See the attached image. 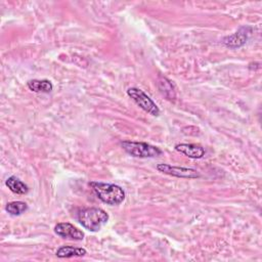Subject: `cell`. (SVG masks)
<instances>
[{
    "label": "cell",
    "instance_id": "6da1fadb",
    "mask_svg": "<svg viewBox=\"0 0 262 262\" xmlns=\"http://www.w3.org/2000/svg\"><path fill=\"white\" fill-rule=\"evenodd\" d=\"M89 184L92 187L96 196L106 205H120L125 200L124 189L117 184L98 181H92Z\"/></svg>",
    "mask_w": 262,
    "mask_h": 262
},
{
    "label": "cell",
    "instance_id": "7a4b0ae2",
    "mask_svg": "<svg viewBox=\"0 0 262 262\" xmlns=\"http://www.w3.org/2000/svg\"><path fill=\"white\" fill-rule=\"evenodd\" d=\"M78 221L85 229L96 232L107 223L108 214L100 208H85L78 212Z\"/></svg>",
    "mask_w": 262,
    "mask_h": 262
},
{
    "label": "cell",
    "instance_id": "3957f363",
    "mask_svg": "<svg viewBox=\"0 0 262 262\" xmlns=\"http://www.w3.org/2000/svg\"><path fill=\"white\" fill-rule=\"evenodd\" d=\"M122 148L130 156L135 158H155L162 155V149L147 142L125 140L121 142Z\"/></svg>",
    "mask_w": 262,
    "mask_h": 262
},
{
    "label": "cell",
    "instance_id": "277c9868",
    "mask_svg": "<svg viewBox=\"0 0 262 262\" xmlns=\"http://www.w3.org/2000/svg\"><path fill=\"white\" fill-rule=\"evenodd\" d=\"M128 96L144 112L151 116L158 117L160 115V108L155 101L141 89L136 87H130L127 89Z\"/></svg>",
    "mask_w": 262,
    "mask_h": 262
},
{
    "label": "cell",
    "instance_id": "5b68a950",
    "mask_svg": "<svg viewBox=\"0 0 262 262\" xmlns=\"http://www.w3.org/2000/svg\"><path fill=\"white\" fill-rule=\"evenodd\" d=\"M157 170L164 174L178 177V178H198L200 177V173L192 168L185 167H177L169 164H158Z\"/></svg>",
    "mask_w": 262,
    "mask_h": 262
},
{
    "label": "cell",
    "instance_id": "8992f818",
    "mask_svg": "<svg viewBox=\"0 0 262 262\" xmlns=\"http://www.w3.org/2000/svg\"><path fill=\"white\" fill-rule=\"evenodd\" d=\"M54 232L62 238H71L74 241H82L85 236L84 232L69 222H60L54 226Z\"/></svg>",
    "mask_w": 262,
    "mask_h": 262
},
{
    "label": "cell",
    "instance_id": "52a82bcc",
    "mask_svg": "<svg viewBox=\"0 0 262 262\" xmlns=\"http://www.w3.org/2000/svg\"><path fill=\"white\" fill-rule=\"evenodd\" d=\"M252 29L250 27H242L234 34L227 36L223 39V44L229 48H238L243 46L251 35Z\"/></svg>",
    "mask_w": 262,
    "mask_h": 262
},
{
    "label": "cell",
    "instance_id": "ba28073f",
    "mask_svg": "<svg viewBox=\"0 0 262 262\" xmlns=\"http://www.w3.org/2000/svg\"><path fill=\"white\" fill-rule=\"evenodd\" d=\"M175 149L190 159H202L206 154L202 145L193 143H178L175 145Z\"/></svg>",
    "mask_w": 262,
    "mask_h": 262
},
{
    "label": "cell",
    "instance_id": "9c48e42d",
    "mask_svg": "<svg viewBox=\"0 0 262 262\" xmlns=\"http://www.w3.org/2000/svg\"><path fill=\"white\" fill-rule=\"evenodd\" d=\"M27 86H28V88L31 91L42 92V93H49L53 89L52 83L49 80H47V79H43V80H38V79L29 80L27 82Z\"/></svg>",
    "mask_w": 262,
    "mask_h": 262
},
{
    "label": "cell",
    "instance_id": "30bf717a",
    "mask_svg": "<svg viewBox=\"0 0 262 262\" xmlns=\"http://www.w3.org/2000/svg\"><path fill=\"white\" fill-rule=\"evenodd\" d=\"M87 254L84 248H76L72 246H62L57 249L55 255L58 258H72V257H82Z\"/></svg>",
    "mask_w": 262,
    "mask_h": 262
},
{
    "label": "cell",
    "instance_id": "8fae6325",
    "mask_svg": "<svg viewBox=\"0 0 262 262\" xmlns=\"http://www.w3.org/2000/svg\"><path fill=\"white\" fill-rule=\"evenodd\" d=\"M6 186L16 194H26L29 191V187L27 184H25L21 180H19L15 176H10L5 181Z\"/></svg>",
    "mask_w": 262,
    "mask_h": 262
},
{
    "label": "cell",
    "instance_id": "7c38bea8",
    "mask_svg": "<svg viewBox=\"0 0 262 262\" xmlns=\"http://www.w3.org/2000/svg\"><path fill=\"white\" fill-rule=\"evenodd\" d=\"M158 86L160 91L162 92L163 95H165L168 99H174L175 98V91H174V87L171 83V81H169L166 77L163 76H159L158 79Z\"/></svg>",
    "mask_w": 262,
    "mask_h": 262
},
{
    "label": "cell",
    "instance_id": "4fadbf2b",
    "mask_svg": "<svg viewBox=\"0 0 262 262\" xmlns=\"http://www.w3.org/2000/svg\"><path fill=\"white\" fill-rule=\"evenodd\" d=\"M6 212H8L10 215L13 216H18L25 213L28 210V205L25 202L21 201H15V202H10L7 203L5 206Z\"/></svg>",
    "mask_w": 262,
    "mask_h": 262
}]
</instances>
